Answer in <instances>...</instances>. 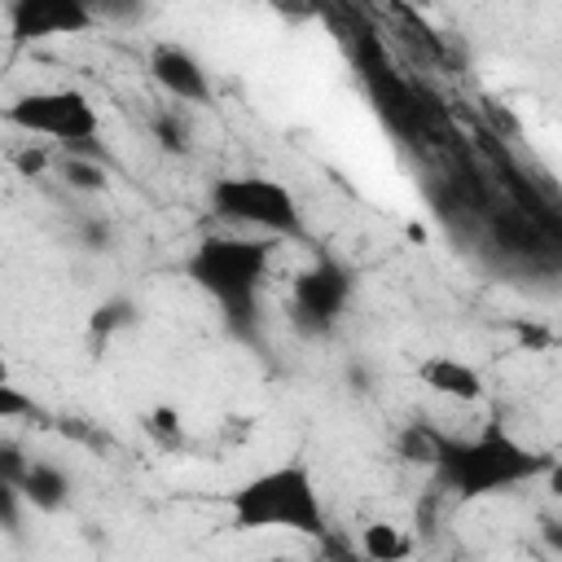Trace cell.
Here are the masks:
<instances>
[{
    "label": "cell",
    "instance_id": "obj_1",
    "mask_svg": "<svg viewBox=\"0 0 562 562\" xmlns=\"http://www.w3.org/2000/svg\"><path fill=\"white\" fill-rule=\"evenodd\" d=\"M272 237L206 233L184 259V277L220 307L224 329L246 347H259L263 338V285L272 272Z\"/></svg>",
    "mask_w": 562,
    "mask_h": 562
},
{
    "label": "cell",
    "instance_id": "obj_2",
    "mask_svg": "<svg viewBox=\"0 0 562 562\" xmlns=\"http://www.w3.org/2000/svg\"><path fill=\"white\" fill-rule=\"evenodd\" d=\"M553 470H558L553 452L522 443L501 422H487L474 435H448L443 430V443H439L430 474H435L439 492H448L457 501H487V496L527 487Z\"/></svg>",
    "mask_w": 562,
    "mask_h": 562
},
{
    "label": "cell",
    "instance_id": "obj_3",
    "mask_svg": "<svg viewBox=\"0 0 562 562\" xmlns=\"http://www.w3.org/2000/svg\"><path fill=\"white\" fill-rule=\"evenodd\" d=\"M228 531H290L303 540L329 536V514L316 487V474L303 457L268 465L224 492Z\"/></svg>",
    "mask_w": 562,
    "mask_h": 562
},
{
    "label": "cell",
    "instance_id": "obj_4",
    "mask_svg": "<svg viewBox=\"0 0 562 562\" xmlns=\"http://www.w3.org/2000/svg\"><path fill=\"white\" fill-rule=\"evenodd\" d=\"M206 211L215 224L237 228L246 237H272V241H303L307 220L290 184L259 176V171H228L206 184Z\"/></svg>",
    "mask_w": 562,
    "mask_h": 562
},
{
    "label": "cell",
    "instance_id": "obj_5",
    "mask_svg": "<svg viewBox=\"0 0 562 562\" xmlns=\"http://www.w3.org/2000/svg\"><path fill=\"white\" fill-rule=\"evenodd\" d=\"M351 294H356L351 268H347L338 255L321 250V255H316L307 268H299L294 281H290L285 321H290V329H294L299 338L325 342V338L342 325V316H347V307H351Z\"/></svg>",
    "mask_w": 562,
    "mask_h": 562
},
{
    "label": "cell",
    "instance_id": "obj_6",
    "mask_svg": "<svg viewBox=\"0 0 562 562\" xmlns=\"http://www.w3.org/2000/svg\"><path fill=\"white\" fill-rule=\"evenodd\" d=\"M0 123H9L22 136H44L57 149H70L79 140H97V127H101L92 97L79 92V88H31V92H18L0 110Z\"/></svg>",
    "mask_w": 562,
    "mask_h": 562
},
{
    "label": "cell",
    "instance_id": "obj_7",
    "mask_svg": "<svg viewBox=\"0 0 562 562\" xmlns=\"http://www.w3.org/2000/svg\"><path fill=\"white\" fill-rule=\"evenodd\" d=\"M13 44H44L57 35H83L97 26V9L88 0H9L4 4Z\"/></svg>",
    "mask_w": 562,
    "mask_h": 562
},
{
    "label": "cell",
    "instance_id": "obj_8",
    "mask_svg": "<svg viewBox=\"0 0 562 562\" xmlns=\"http://www.w3.org/2000/svg\"><path fill=\"white\" fill-rule=\"evenodd\" d=\"M149 75L154 83L171 97V105H206L211 101V79H206V66L198 61L193 48L176 44V40H158L149 44Z\"/></svg>",
    "mask_w": 562,
    "mask_h": 562
},
{
    "label": "cell",
    "instance_id": "obj_9",
    "mask_svg": "<svg viewBox=\"0 0 562 562\" xmlns=\"http://www.w3.org/2000/svg\"><path fill=\"white\" fill-rule=\"evenodd\" d=\"M417 382L430 391V395H443V400H457V404H479L487 395V382L483 373L470 364V360H457V356H426L417 364Z\"/></svg>",
    "mask_w": 562,
    "mask_h": 562
},
{
    "label": "cell",
    "instance_id": "obj_10",
    "mask_svg": "<svg viewBox=\"0 0 562 562\" xmlns=\"http://www.w3.org/2000/svg\"><path fill=\"white\" fill-rule=\"evenodd\" d=\"M18 496L35 514H61L70 505V496H75V479H70L66 465H57L48 457H31V465H26L22 483H18Z\"/></svg>",
    "mask_w": 562,
    "mask_h": 562
},
{
    "label": "cell",
    "instance_id": "obj_11",
    "mask_svg": "<svg viewBox=\"0 0 562 562\" xmlns=\"http://www.w3.org/2000/svg\"><path fill=\"white\" fill-rule=\"evenodd\" d=\"M356 549H360L364 562H408L413 558V536L404 527L386 522V518H373V522L360 527Z\"/></svg>",
    "mask_w": 562,
    "mask_h": 562
},
{
    "label": "cell",
    "instance_id": "obj_12",
    "mask_svg": "<svg viewBox=\"0 0 562 562\" xmlns=\"http://www.w3.org/2000/svg\"><path fill=\"white\" fill-rule=\"evenodd\" d=\"M439 443H443V430L430 417H413V422H404L395 430V457L404 465H417V470H435Z\"/></svg>",
    "mask_w": 562,
    "mask_h": 562
},
{
    "label": "cell",
    "instance_id": "obj_13",
    "mask_svg": "<svg viewBox=\"0 0 562 562\" xmlns=\"http://www.w3.org/2000/svg\"><path fill=\"white\" fill-rule=\"evenodd\" d=\"M149 136H154V145L162 154H176V158L193 154V119H189V110L184 105H158L149 114Z\"/></svg>",
    "mask_w": 562,
    "mask_h": 562
},
{
    "label": "cell",
    "instance_id": "obj_14",
    "mask_svg": "<svg viewBox=\"0 0 562 562\" xmlns=\"http://www.w3.org/2000/svg\"><path fill=\"white\" fill-rule=\"evenodd\" d=\"M136 325H140V307H136V299H127V294H110L105 303L92 307V316H88V338H92V342H110L114 334H127V329H136Z\"/></svg>",
    "mask_w": 562,
    "mask_h": 562
},
{
    "label": "cell",
    "instance_id": "obj_15",
    "mask_svg": "<svg viewBox=\"0 0 562 562\" xmlns=\"http://www.w3.org/2000/svg\"><path fill=\"white\" fill-rule=\"evenodd\" d=\"M140 430H145L162 452H184V448H189L184 417H180V408H171V404H154V408H145V413H140Z\"/></svg>",
    "mask_w": 562,
    "mask_h": 562
},
{
    "label": "cell",
    "instance_id": "obj_16",
    "mask_svg": "<svg viewBox=\"0 0 562 562\" xmlns=\"http://www.w3.org/2000/svg\"><path fill=\"white\" fill-rule=\"evenodd\" d=\"M57 176H61L75 193H105V189H110V162H92V158L61 154V158H57Z\"/></svg>",
    "mask_w": 562,
    "mask_h": 562
},
{
    "label": "cell",
    "instance_id": "obj_17",
    "mask_svg": "<svg viewBox=\"0 0 562 562\" xmlns=\"http://www.w3.org/2000/svg\"><path fill=\"white\" fill-rule=\"evenodd\" d=\"M22 417H44L40 404L9 378V364L0 360V422H22Z\"/></svg>",
    "mask_w": 562,
    "mask_h": 562
},
{
    "label": "cell",
    "instance_id": "obj_18",
    "mask_svg": "<svg viewBox=\"0 0 562 562\" xmlns=\"http://www.w3.org/2000/svg\"><path fill=\"white\" fill-rule=\"evenodd\" d=\"M26 465H31L26 443H22V439H13V435H0V483L18 487V483H22V474H26Z\"/></svg>",
    "mask_w": 562,
    "mask_h": 562
},
{
    "label": "cell",
    "instance_id": "obj_19",
    "mask_svg": "<svg viewBox=\"0 0 562 562\" xmlns=\"http://www.w3.org/2000/svg\"><path fill=\"white\" fill-rule=\"evenodd\" d=\"M75 241H79L83 250L101 255V250H110V246H114V224H110L105 215H83V220L75 224Z\"/></svg>",
    "mask_w": 562,
    "mask_h": 562
},
{
    "label": "cell",
    "instance_id": "obj_20",
    "mask_svg": "<svg viewBox=\"0 0 562 562\" xmlns=\"http://www.w3.org/2000/svg\"><path fill=\"white\" fill-rule=\"evenodd\" d=\"M48 167H53V154H48L44 145H35V140H31V145H22V149L13 154V171H18V176H26V180L44 176Z\"/></svg>",
    "mask_w": 562,
    "mask_h": 562
},
{
    "label": "cell",
    "instance_id": "obj_21",
    "mask_svg": "<svg viewBox=\"0 0 562 562\" xmlns=\"http://www.w3.org/2000/svg\"><path fill=\"white\" fill-rule=\"evenodd\" d=\"M22 514H26V505H22L18 487L0 483V531H4V536H18V531H22Z\"/></svg>",
    "mask_w": 562,
    "mask_h": 562
},
{
    "label": "cell",
    "instance_id": "obj_22",
    "mask_svg": "<svg viewBox=\"0 0 562 562\" xmlns=\"http://www.w3.org/2000/svg\"><path fill=\"white\" fill-rule=\"evenodd\" d=\"M321 553H325V562H364L360 549H356L347 536H338L334 527H329V536L321 540Z\"/></svg>",
    "mask_w": 562,
    "mask_h": 562
}]
</instances>
